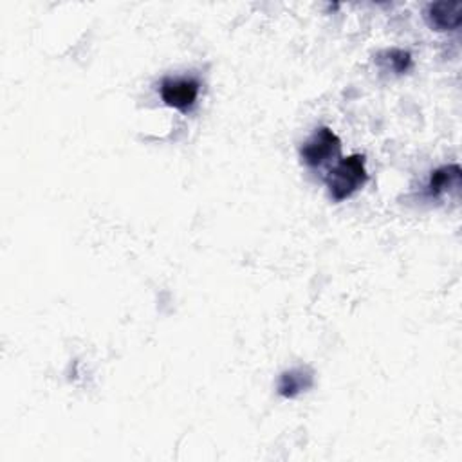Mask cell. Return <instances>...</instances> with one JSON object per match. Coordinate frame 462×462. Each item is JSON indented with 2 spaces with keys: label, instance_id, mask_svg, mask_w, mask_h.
I'll list each match as a JSON object with an SVG mask.
<instances>
[{
  "label": "cell",
  "instance_id": "1",
  "mask_svg": "<svg viewBox=\"0 0 462 462\" xmlns=\"http://www.w3.org/2000/svg\"><path fill=\"white\" fill-rule=\"evenodd\" d=\"M367 181L369 173L365 166V155L362 154H353L349 157L339 159L325 179L329 194L336 203L351 199L358 190L367 185Z\"/></svg>",
  "mask_w": 462,
  "mask_h": 462
},
{
  "label": "cell",
  "instance_id": "2",
  "mask_svg": "<svg viewBox=\"0 0 462 462\" xmlns=\"http://www.w3.org/2000/svg\"><path fill=\"white\" fill-rule=\"evenodd\" d=\"M339 152L341 139L329 127L316 129V132L300 148L302 161L311 168H320L327 164L334 157H339Z\"/></svg>",
  "mask_w": 462,
  "mask_h": 462
},
{
  "label": "cell",
  "instance_id": "3",
  "mask_svg": "<svg viewBox=\"0 0 462 462\" xmlns=\"http://www.w3.org/2000/svg\"><path fill=\"white\" fill-rule=\"evenodd\" d=\"M201 84L195 78H164L159 87L161 100L164 105L188 112L194 108L199 98Z\"/></svg>",
  "mask_w": 462,
  "mask_h": 462
},
{
  "label": "cell",
  "instance_id": "4",
  "mask_svg": "<svg viewBox=\"0 0 462 462\" xmlns=\"http://www.w3.org/2000/svg\"><path fill=\"white\" fill-rule=\"evenodd\" d=\"M426 24L439 31H455L462 22V4L460 3H432L425 8Z\"/></svg>",
  "mask_w": 462,
  "mask_h": 462
},
{
  "label": "cell",
  "instance_id": "5",
  "mask_svg": "<svg viewBox=\"0 0 462 462\" xmlns=\"http://www.w3.org/2000/svg\"><path fill=\"white\" fill-rule=\"evenodd\" d=\"M315 385V372L309 367H297L285 370L278 378L276 390L285 399H295L300 394L311 390Z\"/></svg>",
  "mask_w": 462,
  "mask_h": 462
},
{
  "label": "cell",
  "instance_id": "6",
  "mask_svg": "<svg viewBox=\"0 0 462 462\" xmlns=\"http://www.w3.org/2000/svg\"><path fill=\"white\" fill-rule=\"evenodd\" d=\"M462 185V170L458 164H444L432 171L430 183H428V194L432 197H442L450 194H458Z\"/></svg>",
  "mask_w": 462,
  "mask_h": 462
},
{
  "label": "cell",
  "instance_id": "7",
  "mask_svg": "<svg viewBox=\"0 0 462 462\" xmlns=\"http://www.w3.org/2000/svg\"><path fill=\"white\" fill-rule=\"evenodd\" d=\"M376 62L381 69L394 75H404L412 68V54L402 49H385L376 54Z\"/></svg>",
  "mask_w": 462,
  "mask_h": 462
}]
</instances>
